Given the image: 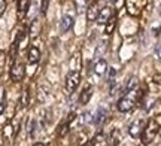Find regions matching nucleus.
Listing matches in <instances>:
<instances>
[{
  "label": "nucleus",
  "instance_id": "nucleus-1",
  "mask_svg": "<svg viewBox=\"0 0 161 146\" xmlns=\"http://www.w3.org/2000/svg\"><path fill=\"white\" fill-rule=\"evenodd\" d=\"M139 89L137 88H133V89H127V94L122 99L118 101V111L119 112H128L131 111L133 107L136 106V101L139 99Z\"/></svg>",
  "mask_w": 161,
  "mask_h": 146
},
{
  "label": "nucleus",
  "instance_id": "nucleus-2",
  "mask_svg": "<svg viewBox=\"0 0 161 146\" xmlns=\"http://www.w3.org/2000/svg\"><path fill=\"white\" fill-rule=\"evenodd\" d=\"M160 127H161L160 119H151L149 122L146 124V127H145V130H143V134H142L143 143H149V142L155 137L157 133H158V128H160Z\"/></svg>",
  "mask_w": 161,
  "mask_h": 146
},
{
  "label": "nucleus",
  "instance_id": "nucleus-3",
  "mask_svg": "<svg viewBox=\"0 0 161 146\" xmlns=\"http://www.w3.org/2000/svg\"><path fill=\"white\" fill-rule=\"evenodd\" d=\"M80 82V73L78 70H73V72H69L67 76H66V91L69 94H72L75 91L78 85Z\"/></svg>",
  "mask_w": 161,
  "mask_h": 146
},
{
  "label": "nucleus",
  "instance_id": "nucleus-4",
  "mask_svg": "<svg viewBox=\"0 0 161 146\" xmlns=\"http://www.w3.org/2000/svg\"><path fill=\"white\" fill-rule=\"evenodd\" d=\"M145 127H146V121L142 119V118H139V119H136V121H133V122L130 124V127H128V133H130L131 137L137 139V137H140V136L143 134Z\"/></svg>",
  "mask_w": 161,
  "mask_h": 146
},
{
  "label": "nucleus",
  "instance_id": "nucleus-5",
  "mask_svg": "<svg viewBox=\"0 0 161 146\" xmlns=\"http://www.w3.org/2000/svg\"><path fill=\"white\" fill-rule=\"evenodd\" d=\"M25 75V66L21 61H15L11 67V79L14 82H19Z\"/></svg>",
  "mask_w": 161,
  "mask_h": 146
},
{
  "label": "nucleus",
  "instance_id": "nucleus-6",
  "mask_svg": "<svg viewBox=\"0 0 161 146\" xmlns=\"http://www.w3.org/2000/svg\"><path fill=\"white\" fill-rule=\"evenodd\" d=\"M112 15H114V11H112V8L106 6V8H103V9H100V12H98L97 23L103 25V24H106V23H108V21L110 19V18H112Z\"/></svg>",
  "mask_w": 161,
  "mask_h": 146
},
{
  "label": "nucleus",
  "instance_id": "nucleus-7",
  "mask_svg": "<svg viewBox=\"0 0 161 146\" xmlns=\"http://www.w3.org/2000/svg\"><path fill=\"white\" fill-rule=\"evenodd\" d=\"M98 8H97V3H91L88 6L86 9V19L88 21H97V17H98Z\"/></svg>",
  "mask_w": 161,
  "mask_h": 146
},
{
  "label": "nucleus",
  "instance_id": "nucleus-8",
  "mask_svg": "<svg viewBox=\"0 0 161 146\" xmlns=\"http://www.w3.org/2000/svg\"><path fill=\"white\" fill-rule=\"evenodd\" d=\"M106 70H108V63H106V60L98 58L97 61H96V64H94V73L98 76H102L106 73Z\"/></svg>",
  "mask_w": 161,
  "mask_h": 146
},
{
  "label": "nucleus",
  "instance_id": "nucleus-9",
  "mask_svg": "<svg viewBox=\"0 0 161 146\" xmlns=\"http://www.w3.org/2000/svg\"><path fill=\"white\" fill-rule=\"evenodd\" d=\"M61 30L63 31H69L72 27H73V17L72 15H64L63 18H61Z\"/></svg>",
  "mask_w": 161,
  "mask_h": 146
},
{
  "label": "nucleus",
  "instance_id": "nucleus-10",
  "mask_svg": "<svg viewBox=\"0 0 161 146\" xmlns=\"http://www.w3.org/2000/svg\"><path fill=\"white\" fill-rule=\"evenodd\" d=\"M29 8H30V0H19L18 2V15L21 18L25 17V14L29 12Z\"/></svg>",
  "mask_w": 161,
  "mask_h": 146
},
{
  "label": "nucleus",
  "instance_id": "nucleus-11",
  "mask_svg": "<svg viewBox=\"0 0 161 146\" xmlns=\"http://www.w3.org/2000/svg\"><path fill=\"white\" fill-rule=\"evenodd\" d=\"M40 60V51L36 46H31L29 49V61L31 64H36Z\"/></svg>",
  "mask_w": 161,
  "mask_h": 146
},
{
  "label": "nucleus",
  "instance_id": "nucleus-12",
  "mask_svg": "<svg viewBox=\"0 0 161 146\" xmlns=\"http://www.w3.org/2000/svg\"><path fill=\"white\" fill-rule=\"evenodd\" d=\"M92 95V88L91 87H86L84 91H82V94H80L79 97V103L80 105H86L88 101H90V99H91Z\"/></svg>",
  "mask_w": 161,
  "mask_h": 146
},
{
  "label": "nucleus",
  "instance_id": "nucleus-13",
  "mask_svg": "<svg viewBox=\"0 0 161 146\" xmlns=\"http://www.w3.org/2000/svg\"><path fill=\"white\" fill-rule=\"evenodd\" d=\"M104 119H106V111H104L103 107H100L97 111V113L94 115V118H92V122L96 124V125H100V124H103Z\"/></svg>",
  "mask_w": 161,
  "mask_h": 146
},
{
  "label": "nucleus",
  "instance_id": "nucleus-14",
  "mask_svg": "<svg viewBox=\"0 0 161 146\" xmlns=\"http://www.w3.org/2000/svg\"><path fill=\"white\" fill-rule=\"evenodd\" d=\"M6 107V89L3 85H0V113L5 112Z\"/></svg>",
  "mask_w": 161,
  "mask_h": 146
},
{
  "label": "nucleus",
  "instance_id": "nucleus-15",
  "mask_svg": "<svg viewBox=\"0 0 161 146\" xmlns=\"http://www.w3.org/2000/svg\"><path fill=\"white\" fill-rule=\"evenodd\" d=\"M3 134H5L6 139H11L14 136V130H12V124H6L3 127Z\"/></svg>",
  "mask_w": 161,
  "mask_h": 146
},
{
  "label": "nucleus",
  "instance_id": "nucleus-16",
  "mask_svg": "<svg viewBox=\"0 0 161 146\" xmlns=\"http://www.w3.org/2000/svg\"><path fill=\"white\" fill-rule=\"evenodd\" d=\"M115 29V18H110L109 21L106 23V35H110Z\"/></svg>",
  "mask_w": 161,
  "mask_h": 146
},
{
  "label": "nucleus",
  "instance_id": "nucleus-17",
  "mask_svg": "<svg viewBox=\"0 0 161 146\" xmlns=\"http://www.w3.org/2000/svg\"><path fill=\"white\" fill-rule=\"evenodd\" d=\"M79 121H80V124H86V122H90V121H92L91 113H90V112H84L79 116Z\"/></svg>",
  "mask_w": 161,
  "mask_h": 146
},
{
  "label": "nucleus",
  "instance_id": "nucleus-18",
  "mask_svg": "<svg viewBox=\"0 0 161 146\" xmlns=\"http://www.w3.org/2000/svg\"><path fill=\"white\" fill-rule=\"evenodd\" d=\"M27 105H29V89L25 88V89H24V93H23V95H21V106L25 107Z\"/></svg>",
  "mask_w": 161,
  "mask_h": 146
},
{
  "label": "nucleus",
  "instance_id": "nucleus-19",
  "mask_svg": "<svg viewBox=\"0 0 161 146\" xmlns=\"http://www.w3.org/2000/svg\"><path fill=\"white\" fill-rule=\"evenodd\" d=\"M75 3H76V11L78 12L85 11V0H75Z\"/></svg>",
  "mask_w": 161,
  "mask_h": 146
},
{
  "label": "nucleus",
  "instance_id": "nucleus-20",
  "mask_svg": "<svg viewBox=\"0 0 161 146\" xmlns=\"http://www.w3.org/2000/svg\"><path fill=\"white\" fill-rule=\"evenodd\" d=\"M35 128H36V122L33 121V119H30L29 121V136L30 137L35 136Z\"/></svg>",
  "mask_w": 161,
  "mask_h": 146
},
{
  "label": "nucleus",
  "instance_id": "nucleus-21",
  "mask_svg": "<svg viewBox=\"0 0 161 146\" xmlns=\"http://www.w3.org/2000/svg\"><path fill=\"white\" fill-rule=\"evenodd\" d=\"M115 76H116V70H115V69H109V84H114Z\"/></svg>",
  "mask_w": 161,
  "mask_h": 146
},
{
  "label": "nucleus",
  "instance_id": "nucleus-22",
  "mask_svg": "<svg viewBox=\"0 0 161 146\" xmlns=\"http://www.w3.org/2000/svg\"><path fill=\"white\" fill-rule=\"evenodd\" d=\"M5 11H6V2L5 0H0V17L5 14Z\"/></svg>",
  "mask_w": 161,
  "mask_h": 146
},
{
  "label": "nucleus",
  "instance_id": "nucleus-23",
  "mask_svg": "<svg viewBox=\"0 0 161 146\" xmlns=\"http://www.w3.org/2000/svg\"><path fill=\"white\" fill-rule=\"evenodd\" d=\"M46 9H48V0H43V2H42V8H40V12H42V14L45 15V14H46Z\"/></svg>",
  "mask_w": 161,
  "mask_h": 146
},
{
  "label": "nucleus",
  "instance_id": "nucleus-24",
  "mask_svg": "<svg viewBox=\"0 0 161 146\" xmlns=\"http://www.w3.org/2000/svg\"><path fill=\"white\" fill-rule=\"evenodd\" d=\"M155 55L161 60V43H158V45H157V48H155Z\"/></svg>",
  "mask_w": 161,
  "mask_h": 146
},
{
  "label": "nucleus",
  "instance_id": "nucleus-25",
  "mask_svg": "<svg viewBox=\"0 0 161 146\" xmlns=\"http://www.w3.org/2000/svg\"><path fill=\"white\" fill-rule=\"evenodd\" d=\"M33 146H45V145H43V143H40V142H39V143H35Z\"/></svg>",
  "mask_w": 161,
  "mask_h": 146
},
{
  "label": "nucleus",
  "instance_id": "nucleus-26",
  "mask_svg": "<svg viewBox=\"0 0 161 146\" xmlns=\"http://www.w3.org/2000/svg\"><path fill=\"white\" fill-rule=\"evenodd\" d=\"M90 2H91V3H96V2H97V0H90Z\"/></svg>",
  "mask_w": 161,
  "mask_h": 146
},
{
  "label": "nucleus",
  "instance_id": "nucleus-27",
  "mask_svg": "<svg viewBox=\"0 0 161 146\" xmlns=\"http://www.w3.org/2000/svg\"><path fill=\"white\" fill-rule=\"evenodd\" d=\"M158 11H160V15H161V5H160V9H158Z\"/></svg>",
  "mask_w": 161,
  "mask_h": 146
}]
</instances>
